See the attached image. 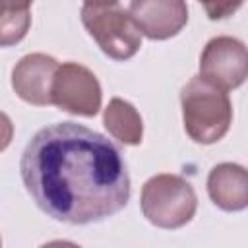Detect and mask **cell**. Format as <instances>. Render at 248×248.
Returning a JSON list of instances; mask_svg holds the SVG:
<instances>
[{
    "instance_id": "obj_11",
    "label": "cell",
    "mask_w": 248,
    "mask_h": 248,
    "mask_svg": "<svg viewBox=\"0 0 248 248\" xmlns=\"http://www.w3.org/2000/svg\"><path fill=\"white\" fill-rule=\"evenodd\" d=\"M31 25L29 2H0V46L19 43Z\"/></svg>"
},
{
    "instance_id": "obj_14",
    "label": "cell",
    "mask_w": 248,
    "mask_h": 248,
    "mask_svg": "<svg viewBox=\"0 0 248 248\" xmlns=\"http://www.w3.org/2000/svg\"><path fill=\"white\" fill-rule=\"evenodd\" d=\"M41 248H81V246H78L76 242H70V240H50V242L43 244Z\"/></svg>"
},
{
    "instance_id": "obj_7",
    "label": "cell",
    "mask_w": 248,
    "mask_h": 248,
    "mask_svg": "<svg viewBox=\"0 0 248 248\" xmlns=\"http://www.w3.org/2000/svg\"><path fill=\"white\" fill-rule=\"evenodd\" d=\"M126 10L140 35L151 41L170 39L188 23V8L182 0H136Z\"/></svg>"
},
{
    "instance_id": "obj_4",
    "label": "cell",
    "mask_w": 248,
    "mask_h": 248,
    "mask_svg": "<svg viewBox=\"0 0 248 248\" xmlns=\"http://www.w3.org/2000/svg\"><path fill=\"white\" fill-rule=\"evenodd\" d=\"M81 21L99 48L112 60H128L141 46V35L118 2H85Z\"/></svg>"
},
{
    "instance_id": "obj_13",
    "label": "cell",
    "mask_w": 248,
    "mask_h": 248,
    "mask_svg": "<svg viewBox=\"0 0 248 248\" xmlns=\"http://www.w3.org/2000/svg\"><path fill=\"white\" fill-rule=\"evenodd\" d=\"M12 138H14V124H12V118L0 110V151H4L10 143H12Z\"/></svg>"
},
{
    "instance_id": "obj_3",
    "label": "cell",
    "mask_w": 248,
    "mask_h": 248,
    "mask_svg": "<svg viewBox=\"0 0 248 248\" xmlns=\"http://www.w3.org/2000/svg\"><path fill=\"white\" fill-rule=\"evenodd\" d=\"M141 213L159 229H180L192 221L198 196L188 180L178 174H155L141 188Z\"/></svg>"
},
{
    "instance_id": "obj_12",
    "label": "cell",
    "mask_w": 248,
    "mask_h": 248,
    "mask_svg": "<svg viewBox=\"0 0 248 248\" xmlns=\"http://www.w3.org/2000/svg\"><path fill=\"white\" fill-rule=\"evenodd\" d=\"M242 2H223V4H205V10L209 14L211 19H221V17H227L231 16L236 8H240Z\"/></svg>"
},
{
    "instance_id": "obj_15",
    "label": "cell",
    "mask_w": 248,
    "mask_h": 248,
    "mask_svg": "<svg viewBox=\"0 0 248 248\" xmlns=\"http://www.w3.org/2000/svg\"><path fill=\"white\" fill-rule=\"evenodd\" d=\"M0 248H2V238H0Z\"/></svg>"
},
{
    "instance_id": "obj_9",
    "label": "cell",
    "mask_w": 248,
    "mask_h": 248,
    "mask_svg": "<svg viewBox=\"0 0 248 248\" xmlns=\"http://www.w3.org/2000/svg\"><path fill=\"white\" fill-rule=\"evenodd\" d=\"M207 194L223 211H242L248 205V174L242 165L221 163L209 170Z\"/></svg>"
},
{
    "instance_id": "obj_8",
    "label": "cell",
    "mask_w": 248,
    "mask_h": 248,
    "mask_svg": "<svg viewBox=\"0 0 248 248\" xmlns=\"http://www.w3.org/2000/svg\"><path fill=\"white\" fill-rule=\"evenodd\" d=\"M58 62L43 52L25 54L12 70V87L19 99L29 105H52L50 89L58 70Z\"/></svg>"
},
{
    "instance_id": "obj_10",
    "label": "cell",
    "mask_w": 248,
    "mask_h": 248,
    "mask_svg": "<svg viewBox=\"0 0 248 248\" xmlns=\"http://www.w3.org/2000/svg\"><path fill=\"white\" fill-rule=\"evenodd\" d=\"M103 124L108 134L124 145H138L143 138V120L136 107L120 97L110 99L103 112Z\"/></svg>"
},
{
    "instance_id": "obj_1",
    "label": "cell",
    "mask_w": 248,
    "mask_h": 248,
    "mask_svg": "<svg viewBox=\"0 0 248 248\" xmlns=\"http://www.w3.org/2000/svg\"><path fill=\"white\" fill-rule=\"evenodd\" d=\"M19 170L41 211L62 223L105 221L130 200V174L120 149L76 122L41 128L25 145Z\"/></svg>"
},
{
    "instance_id": "obj_2",
    "label": "cell",
    "mask_w": 248,
    "mask_h": 248,
    "mask_svg": "<svg viewBox=\"0 0 248 248\" xmlns=\"http://www.w3.org/2000/svg\"><path fill=\"white\" fill-rule=\"evenodd\" d=\"M180 107L186 134L196 143H215L231 128L232 105L225 91L194 76L180 91Z\"/></svg>"
},
{
    "instance_id": "obj_6",
    "label": "cell",
    "mask_w": 248,
    "mask_h": 248,
    "mask_svg": "<svg viewBox=\"0 0 248 248\" xmlns=\"http://www.w3.org/2000/svg\"><path fill=\"white\" fill-rule=\"evenodd\" d=\"M248 76V54L242 41L234 37H213L200 56V78L209 85L231 91L244 83Z\"/></svg>"
},
{
    "instance_id": "obj_5",
    "label": "cell",
    "mask_w": 248,
    "mask_h": 248,
    "mask_svg": "<svg viewBox=\"0 0 248 248\" xmlns=\"http://www.w3.org/2000/svg\"><path fill=\"white\" fill-rule=\"evenodd\" d=\"M50 101L70 114L95 116L101 110L103 101L101 83L89 68L78 62H64L56 70Z\"/></svg>"
}]
</instances>
